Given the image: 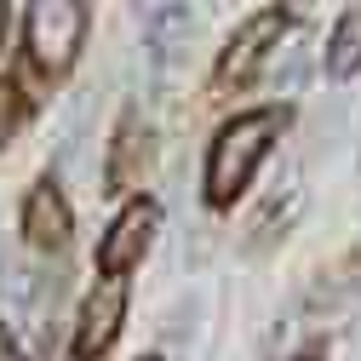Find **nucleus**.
I'll list each match as a JSON object with an SVG mask.
<instances>
[{
	"mask_svg": "<svg viewBox=\"0 0 361 361\" xmlns=\"http://www.w3.org/2000/svg\"><path fill=\"white\" fill-rule=\"evenodd\" d=\"M155 207L149 201H132L121 218H115V230L104 235V247H98V264H104V276L115 281L121 276V269H132V264H138L144 258V247H149V235H155Z\"/></svg>",
	"mask_w": 361,
	"mask_h": 361,
	"instance_id": "3",
	"label": "nucleus"
},
{
	"mask_svg": "<svg viewBox=\"0 0 361 361\" xmlns=\"http://www.w3.org/2000/svg\"><path fill=\"white\" fill-rule=\"evenodd\" d=\"M269 138H276V109L235 115L230 126L218 132L212 161H207V201H212V207H230V201L241 195V184L252 178V166L264 161Z\"/></svg>",
	"mask_w": 361,
	"mask_h": 361,
	"instance_id": "1",
	"label": "nucleus"
},
{
	"mask_svg": "<svg viewBox=\"0 0 361 361\" xmlns=\"http://www.w3.org/2000/svg\"><path fill=\"white\" fill-rule=\"evenodd\" d=\"M23 235L35 241V247H47V252H58L63 241H69V207H63V195H58V184L47 178L35 195H29V212H23Z\"/></svg>",
	"mask_w": 361,
	"mask_h": 361,
	"instance_id": "6",
	"label": "nucleus"
},
{
	"mask_svg": "<svg viewBox=\"0 0 361 361\" xmlns=\"http://www.w3.org/2000/svg\"><path fill=\"white\" fill-rule=\"evenodd\" d=\"M0 35H6V6H0Z\"/></svg>",
	"mask_w": 361,
	"mask_h": 361,
	"instance_id": "11",
	"label": "nucleus"
},
{
	"mask_svg": "<svg viewBox=\"0 0 361 361\" xmlns=\"http://www.w3.org/2000/svg\"><path fill=\"white\" fill-rule=\"evenodd\" d=\"M0 361H23V350L12 344V333H6V327H0Z\"/></svg>",
	"mask_w": 361,
	"mask_h": 361,
	"instance_id": "10",
	"label": "nucleus"
},
{
	"mask_svg": "<svg viewBox=\"0 0 361 361\" xmlns=\"http://www.w3.org/2000/svg\"><path fill=\"white\" fill-rule=\"evenodd\" d=\"M276 40H281V12H258L252 23H241V35L230 40V52H224V63H218V80H247Z\"/></svg>",
	"mask_w": 361,
	"mask_h": 361,
	"instance_id": "5",
	"label": "nucleus"
},
{
	"mask_svg": "<svg viewBox=\"0 0 361 361\" xmlns=\"http://www.w3.org/2000/svg\"><path fill=\"white\" fill-rule=\"evenodd\" d=\"M144 35H149V47H155V52H172V40H184V35H190V6H149Z\"/></svg>",
	"mask_w": 361,
	"mask_h": 361,
	"instance_id": "8",
	"label": "nucleus"
},
{
	"mask_svg": "<svg viewBox=\"0 0 361 361\" xmlns=\"http://www.w3.org/2000/svg\"><path fill=\"white\" fill-rule=\"evenodd\" d=\"M121 310H126L121 281H104L92 298H86L80 333H75V355H80V361H98V355L109 350V338H115V327H121Z\"/></svg>",
	"mask_w": 361,
	"mask_h": 361,
	"instance_id": "4",
	"label": "nucleus"
},
{
	"mask_svg": "<svg viewBox=\"0 0 361 361\" xmlns=\"http://www.w3.org/2000/svg\"><path fill=\"white\" fill-rule=\"evenodd\" d=\"M361 69V6H350L344 18H338V29H333V40H327V75H355Z\"/></svg>",
	"mask_w": 361,
	"mask_h": 361,
	"instance_id": "7",
	"label": "nucleus"
},
{
	"mask_svg": "<svg viewBox=\"0 0 361 361\" xmlns=\"http://www.w3.org/2000/svg\"><path fill=\"white\" fill-rule=\"evenodd\" d=\"M86 35V6H75V0H40V6H29V52L40 69L63 75L75 63V47Z\"/></svg>",
	"mask_w": 361,
	"mask_h": 361,
	"instance_id": "2",
	"label": "nucleus"
},
{
	"mask_svg": "<svg viewBox=\"0 0 361 361\" xmlns=\"http://www.w3.org/2000/svg\"><path fill=\"white\" fill-rule=\"evenodd\" d=\"M18 121H23V104H18V86L12 80H0V144L18 132Z\"/></svg>",
	"mask_w": 361,
	"mask_h": 361,
	"instance_id": "9",
	"label": "nucleus"
}]
</instances>
